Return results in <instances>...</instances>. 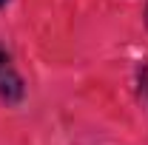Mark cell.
<instances>
[{"mask_svg": "<svg viewBox=\"0 0 148 145\" xmlns=\"http://www.w3.org/2000/svg\"><path fill=\"white\" fill-rule=\"evenodd\" d=\"M20 97H23V83H20V77L12 68H9V63L0 68V100H6V103H17Z\"/></svg>", "mask_w": 148, "mask_h": 145, "instance_id": "cell-1", "label": "cell"}, {"mask_svg": "<svg viewBox=\"0 0 148 145\" xmlns=\"http://www.w3.org/2000/svg\"><path fill=\"white\" fill-rule=\"evenodd\" d=\"M3 66H6V57H3V54H0V68H3Z\"/></svg>", "mask_w": 148, "mask_h": 145, "instance_id": "cell-2", "label": "cell"}, {"mask_svg": "<svg viewBox=\"0 0 148 145\" xmlns=\"http://www.w3.org/2000/svg\"><path fill=\"white\" fill-rule=\"evenodd\" d=\"M6 3H9V0H0V6H6Z\"/></svg>", "mask_w": 148, "mask_h": 145, "instance_id": "cell-3", "label": "cell"}]
</instances>
